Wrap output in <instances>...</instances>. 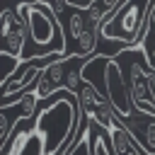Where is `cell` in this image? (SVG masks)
Wrapping results in <instances>:
<instances>
[{"label":"cell","mask_w":155,"mask_h":155,"mask_svg":"<svg viewBox=\"0 0 155 155\" xmlns=\"http://www.w3.org/2000/svg\"><path fill=\"white\" fill-rule=\"evenodd\" d=\"M114 61L121 68L133 107L140 111L155 114V65L148 61L143 46L140 44L124 46L114 56Z\"/></svg>","instance_id":"obj_1"},{"label":"cell","mask_w":155,"mask_h":155,"mask_svg":"<svg viewBox=\"0 0 155 155\" xmlns=\"http://www.w3.org/2000/svg\"><path fill=\"white\" fill-rule=\"evenodd\" d=\"M27 19V31L31 44L39 48V56H48V53H61L65 51V34H63V24L56 17V12L51 10V5L46 2H24L17 5Z\"/></svg>","instance_id":"obj_2"},{"label":"cell","mask_w":155,"mask_h":155,"mask_svg":"<svg viewBox=\"0 0 155 155\" xmlns=\"http://www.w3.org/2000/svg\"><path fill=\"white\" fill-rule=\"evenodd\" d=\"M99 68H102V82L94 87L109 99V104L119 119L128 116L136 107L131 102V94H128V87H126V80L121 75L119 63L114 61V56H99Z\"/></svg>","instance_id":"obj_3"},{"label":"cell","mask_w":155,"mask_h":155,"mask_svg":"<svg viewBox=\"0 0 155 155\" xmlns=\"http://www.w3.org/2000/svg\"><path fill=\"white\" fill-rule=\"evenodd\" d=\"M75 97H78L80 111H82V116H85L87 121L102 126L104 131H111V128H114V124L119 121V119H116V111L111 109L109 99H107L92 82H87V80L82 78V85H80V90H78Z\"/></svg>","instance_id":"obj_4"},{"label":"cell","mask_w":155,"mask_h":155,"mask_svg":"<svg viewBox=\"0 0 155 155\" xmlns=\"http://www.w3.org/2000/svg\"><path fill=\"white\" fill-rule=\"evenodd\" d=\"M90 58H92V56H90ZM90 58H82V56H61V58L51 61V63L41 70V75H39V80H36V85H34V94L39 97V102H41V99H48L51 94H56V92H61V90H65V82H68L70 70H73L75 65L87 63Z\"/></svg>","instance_id":"obj_5"},{"label":"cell","mask_w":155,"mask_h":155,"mask_svg":"<svg viewBox=\"0 0 155 155\" xmlns=\"http://www.w3.org/2000/svg\"><path fill=\"white\" fill-rule=\"evenodd\" d=\"M27 19L22 15L19 7L12 10H0V41H2V51L12 53L22 61L24 46H27Z\"/></svg>","instance_id":"obj_6"},{"label":"cell","mask_w":155,"mask_h":155,"mask_svg":"<svg viewBox=\"0 0 155 155\" xmlns=\"http://www.w3.org/2000/svg\"><path fill=\"white\" fill-rule=\"evenodd\" d=\"M119 121L133 136V140L145 155H155V114L133 109L128 116H121Z\"/></svg>","instance_id":"obj_7"},{"label":"cell","mask_w":155,"mask_h":155,"mask_svg":"<svg viewBox=\"0 0 155 155\" xmlns=\"http://www.w3.org/2000/svg\"><path fill=\"white\" fill-rule=\"evenodd\" d=\"M87 143H90V155H111L109 131H104L102 126H97L92 121L87 126Z\"/></svg>","instance_id":"obj_8"},{"label":"cell","mask_w":155,"mask_h":155,"mask_svg":"<svg viewBox=\"0 0 155 155\" xmlns=\"http://www.w3.org/2000/svg\"><path fill=\"white\" fill-rule=\"evenodd\" d=\"M17 65H19V58H17V56L0 51V87H2V82L15 73V68H17Z\"/></svg>","instance_id":"obj_9"}]
</instances>
